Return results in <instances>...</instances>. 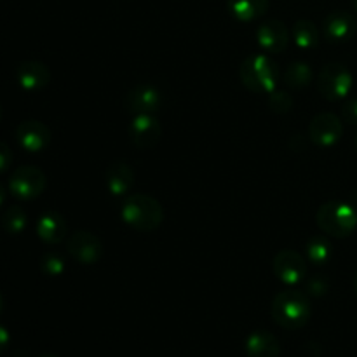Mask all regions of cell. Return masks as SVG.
<instances>
[{
  "label": "cell",
  "instance_id": "6da1fadb",
  "mask_svg": "<svg viewBox=\"0 0 357 357\" xmlns=\"http://www.w3.org/2000/svg\"><path fill=\"white\" fill-rule=\"evenodd\" d=\"M122 220L138 232H152L160 227L164 209L157 199L146 194H131L124 199L121 209Z\"/></svg>",
  "mask_w": 357,
  "mask_h": 357
},
{
  "label": "cell",
  "instance_id": "7a4b0ae2",
  "mask_svg": "<svg viewBox=\"0 0 357 357\" xmlns=\"http://www.w3.org/2000/svg\"><path fill=\"white\" fill-rule=\"evenodd\" d=\"M310 302L298 289H284L272 302V317L284 330H300L310 319Z\"/></svg>",
  "mask_w": 357,
  "mask_h": 357
},
{
  "label": "cell",
  "instance_id": "3957f363",
  "mask_svg": "<svg viewBox=\"0 0 357 357\" xmlns=\"http://www.w3.org/2000/svg\"><path fill=\"white\" fill-rule=\"evenodd\" d=\"M241 80L250 91L257 94H271L278 87L279 68L268 56H250L239 68Z\"/></svg>",
  "mask_w": 357,
  "mask_h": 357
},
{
  "label": "cell",
  "instance_id": "277c9868",
  "mask_svg": "<svg viewBox=\"0 0 357 357\" xmlns=\"http://www.w3.org/2000/svg\"><path fill=\"white\" fill-rule=\"evenodd\" d=\"M317 225L324 234L337 239L349 237L357 227V211L344 202H326L317 211Z\"/></svg>",
  "mask_w": 357,
  "mask_h": 357
},
{
  "label": "cell",
  "instance_id": "5b68a950",
  "mask_svg": "<svg viewBox=\"0 0 357 357\" xmlns=\"http://www.w3.org/2000/svg\"><path fill=\"white\" fill-rule=\"evenodd\" d=\"M317 89L324 100L338 101L352 89V73L342 63H328L323 66L317 80Z\"/></svg>",
  "mask_w": 357,
  "mask_h": 357
},
{
  "label": "cell",
  "instance_id": "8992f818",
  "mask_svg": "<svg viewBox=\"0 0 357 357\" xmlns=\"http://www.w3.org/2000/svg\"><path fill=\"white\" fill-rule=\"evenodd\" d=\"M47 187L44 171L35 166H20L9 178V192L21 201H31Z\"/></svg>",
  "mask_w": 357,
  "mask_h": 357
},
{
  "label": "cell",
  "instance_id": "52a82bcc",
  "mask_svg": "<svg viewBox=\"0 0 357 357\" xmlns=\"http://www.w3.org/2000/svg\"><path fill=\"white\" fill-rule=\"evenodd\" d=\"M344 135V124H342L340 117H337L331 112H323V114L316 115L309 124V136L312 139L314 145L323 146H333L338 139Z\"/></svg>",
  "mask_w": 357,
  "mask_h": 357
},
{
  "label": "cell",
  "instance_id": "ba28073f",
  "mask_svg": "<svg viewBox=\"0 0 357 357\" xmlns=\"http://www.w3.org/2000/svg\"><path fill=\"white\" fill-rule=\"evenodd\" d=\"M160 136H162V126L157 117H153L152 114L135 115L129 126V139L136 149H153L160 142Z\"/></svg>",
  "mask_w": 357,
  "mask_h": 357
},
{
  "label": "cell",
  "instance_id": "9c48e42d",
  "mask_svg": "<svg viewBox=\"0 0 357 357\" xmlns=\"http://www.w3.org/2000/svg\"><path fill=\"white\" fill-rule=\"evenodd\" d=\"M66 248H68L70 257L84 265L96 264V261H100L101 255H103L101 241L94 234L87 232V230H79V232L72 234Z\"/></svg>",
  "mask_w": 357,
  "mask_h": 357
},
{
  "label": "cell",
  "instance_id": "30bf717a",
  "mask_svg": "<svg viewBox=\"0 0 357 357\" xmlns=\"http://www.w3.org/2000/svg\"><path fill=\"white\" fill-rule=\"evenodd\" d=\"M274 274L278 275L284 284L289 286L305 281V258L293 250H282L281 253L274 258Z\"/></svg>",
  "mask_w": 357,
  "mask_h": 357
},
{
  "label": "cell",
  "instance_id": "8fae6325",
  "mask_svg": "<svg viewBox=\"0 0 357 357\" xmlns=\"http://www.w3.org/2000/svg\"><path fill=\"white\" fill-rule=\"evenodd\" d=\"M160 105H162V96H160L159 89L150 84H139V86L132 87L124 100V107L135 115L153 114L159 110Z\"/></svg>",
  "mask_w": 357,
  "mask_h": 357
},
{
  "label": "cell",
  "instance_id": "7c38bea8",
  "mask_svg": "<svg viewBox=\"0 0 357 357\" xmlns=\"http://www.w3.org/2000/svg\"><path fill=\"white\" fill-rule=\"evenodd\" d=\"M16 138L26 152H42L51 143V129L40 121H24L17 126Z\"/></svg>",
  "mask_w": 357,
  "mask_h": 357
},
{
  "label": "cell",
  "instance_id": "4fadbf2b",
  "mask_svg": "<svg viewBox=\"0 0 357 357\" xmlns=\"http://www.w3.org/2000/svg\"><path fill=\"white\" fill-rule=\"evenodd\" d=\"M357 31V21L351 13L345 10H335L328 14L323 21V33L333 44L351 40Z\"/></svg>",
  "mask_w": 357,
  "mask_h": 357
},
{
  "label": "cell",
  "instance_id": "5bb4252c",
  "mask_svg": "<svg viewBox=\"0 0 357 357\" xmlns=\"http://www.w3.org/2000/svg\"><path fill=\"white\" fill-rule=\"evenodd\" d=\"M258 45L264 51L272 52V54H279L284 51L289 44V30L282 21L279 20H268L264 24H260L257 31Z\"/></svg>",
  "mask_w": 357,
  "mask_h": 357
},
{
  "label": "cell",
  "instance_id": "9a60e30c",
  "mask_svg": "<svg viewBox=\"0 0 357 357\" xmlns=\"http://www.w3.org/2000/svg\"><path fill=\"white\" fill-rule=\"evenodd\" d=\"M16 79L24 91L35 93V91H40L47 86L49 80H51V72L40 61H23L17 65Z\"/></svg>",
  "mask_w": 357,
  "mask_h": 357
},
{
  "label": "cell",
  "instance_id": "2e32d148",
  "mask_svg": "<svg viewBox=\"0 0 357 357\" xmlns=\"http://www.w3.org/2000/svg\"><path fill=\"white\" fill-rule=\"evenodd\" d=\"M37 234L45 244H59L68 234V225L59 213L47 211L38 218Z\"/></svg>",
  "mask_w": 357,
  "mask_h": 357
},
{
  "label": "cell",
  "instance_id": "e0dca14e",
  "mask_svg": "<svg viewBox=\"0 0 357 357\" xmlns=\"http://www.w3.org/2000/svg\"><path fill=\"white\" fill-rule=\"evenodd\" d=\"M246 352L250 357H279L281 345L271 331L257 330L248 337Z\"/></svg>",
  "mask_w": 357,
  "mask_h": 357
},
{
  "label": "cell",
  "instance_id": "ac0fdd59",
  "mask_svg": "<svg viewBox=\"0 0 357 357\" xmlns=\"http://www.w3.org/2000/svg\"><path fill=\"white\" fill-rule=\"evenodd\" d=\"M135 185V171L126 162H114L107 169V188L114 195H128Z\"/></svg>",
  "mask_w": 357,
  "mask_h": 357
},
{
  "label": "cell",
  "instance_id": "d6986e66",
  "mask_svg": "<svg viewBox=\"0 0 357 357\" xmlns=\"http://www.w3.org/2000/svg\"><path fill=\"white\" fill-rule=\"evenodd\" d=\"M268 0H227L229 13L241 23L258 20L268 10Z\"/></svg>",
  "mask_w": 357,
  "mask_h": 357
},
{
  "label": "cell",
  "instance_id": "ffe728a7",
  "mask_svg": "<svg viewBox=\"0 0 357 357\" xmlns=\"http://www.w3.org/2000/svg\"><path fill=\"white\" fill-rule=\"evenodd\" d=\"M293 40L300 49H314L319 44V30L310 20H298L293 26Z\"/></svg>",
  "mask_w": 357,
  "mask_h": 357
},
{
  "label": "cell",
  "instance_id": "44dd1931",
  "mask_svg": "<svg viewBox=\"0 0 357 357\" xmlns=\"http://www.w3.org/2000/svg\"><path fill=\"white\" fill-rule=\"evenodd\" d=\"M312 79V68H310L307 63L302 61H296L293 63V65H289L284 73V82L288 84L289 87H293V89H302V87L309 86Z\"/></svg>",
  "mask_w": 357,
  "mask_h": 357
},
{
  "label": "cell",
  "instance_id": "7402d4cb",
  "mask_svg": "<svg viewBox=\"0 0 357 357\" xmlns=\"http://www.w3.org/2000/svg\"><path fill=\"white\" fill-rule=\"evenodd\" d=\"M2 225L10 236H20L28 225V216L21 206H9L2 216Z\"/></svg>",
  "mask_w": 357,
  "mask_h": 357
},
{
  "label": "cell",
  "instance_id": "603a6c76",
  "mask_svg": "<svg viewBox=\"0 0 357 357\" xmlns=\"http://www.w3.org/2000/svg\"><path fill=\"white\" fill-rule=\"evenodd\" d=\"M305 251H307V258H309V261H312V264L316 265L326 264V261L331 258V255H333L330 241L323 236H314L312 239H309Z\"/></svg>",
  "mask_w": 357,
  "mask_h": 357
},
{
  "label": "cell",
  "instance_id": "cb8c5ba5",
  "mask_svg": "<svg viewBox=\"0 0 357 357\" xmlns=\"http://www.w3.org/2000/svg\"><path fill=\"white\" fill-rule=\"evenodd\" d=\"M40 268L49 278H58V275L65 272V260L58 253H54V251H49V253L42 255Z\"/></svg>",
  "mask_w": 357,
  "mask_h": 357
},
{
  "label": "cell",
  "instance_id": "d4e9b609",
  "mask_svg": "<svg viewBox=\"0 0 357 357\" xmlns=\"http://www.w3.org/2000/svg\"><path fill=\"white\" fill-rule=\"evenodd\" d=\"M268 107L275 114H288L293 107V98L286 91H274L268 98Z\"/></svg>",
  "mask_w": 357,
  "mask_h": 357
},
{
  "label": "cell",
  "instance_id": "484cf974",
  "mask_svg": "<svg viewBox=\"0 0 357 357\" xmlns=\"http://www.w3.org/2000/svg\"><path fill=\"white\" fill-rule=\"evenodd\" d=\"M305 291L310 296H323L328 293V281L321 275L310 278L305 281Z\"/></svg>",
  "mask_w": 357,
  "mask_h": 357
},
{
  "label": "cell",
  "instance_id": "4316f807",
  "mask_svg": "<svg viewBox=\"0 0 357 357\" xmlns=\"http://www.w3.org/2000/svg\"><path fill=\"white\" fill-rule=\"evenodd\" d=\"M342 117L347 124L357 126V98H352L342 108Z\"/></svg>",
  "mask_w": 357,
  "mask_h": 357
},
{
  "label": "cell",
  "instance_id": "83f0119b",
  "mask_svg": "<svg viewBox=\"0 0 357 357\" xmlns=\"http://www.w3.org/2000/svg\"><path fill=\"white\" fill-rule=\"evenodd\" d=\"M10 164H13V150L9 149V145L0 142V174L9 169Z\"/></svg>",
  "mask_w": 357,
  "mask_h": 357
},
{
  "label": "cell",
  "instance_id": "f1b7e54d",
  "mask_svg": "<svg viewBox=\"0 0 357 357\" xmlns=\"http://www.w3.org/2000/svg\"><path fill=\"white\" fill-rule=\"evenodd\" d=\"M9 340H10L9 331H7L3 326H0V354L9 347Z\"/></svg>",
  "mask_w": 357,
  "mask_h": 357
},
{
  "label": "cell",
  "instance_id": "f546056e",
  "mask_svg": "<svg viewBox=\"0 0 357 357\" xmlns=\"http://www.w3.org/2000/svg\"><path fill=\"white\" fill-rule=\"evenodd\" d=\"M3 201H6V188H3L2 185H0V206L3 204Z\"/></svg>",
  "mask_w": 357,
  "mask_h": 357
},
{
  "label": "cell",
  "instance_id": "4dcf8cb0",
  "mask_svg": "<svg viewBox=\"0 0 357 357\" xmlns=\"http://www.w3.org/2000/svg\"><path fill=\"white\" fill-rule=\"evenodd\" d=\"M2 309H3V296L2 293H0V312H2Z\"/></svg>",
  "mask_w": 357,
  "mask_h": 357
},
{
  "label": "cell",
  "instance_id": "1f68e13d",
  "mask_svg": "<svg viewBox=\"0 0 357 357\" xmlns=\"http://www.w3.org/2000/svg\"><path fill=\"white\" fill-rule=\"evenodd\" d=\"M354 291H356V295H357V275H356V281H354Z\"/></svg>",
  "mask_w": 357,
  "mask_h": 357
},
{
  "label": "cell",
  "instance_id": "d6a6232c",
  "mask_svg": "<svg viewBox=\"0 0 357 357\" xmlns=\"http://www.w3.org/2000/svg\"><path fill=\"white\" fill-rule=\"evenodd\" d=\"M0 121H2V107H0Z\"/></svg>",
  "mask_w": 357,
  "mask_h": 357
},
{
  "label": "cell",
  "instance_id": "836d02e7",
  "mask_svg": "<svg viewBox=\"0 0 357 357\" xmlns=\"http://www.w3.org/2000/svg\"><path fill=\"white\" fill-rule=\"evenodd\" d=\"M354 9L357 10V0H354Z\"/></svg>",
  "mask_w": 357,
  "mask_h": 357
},
{
  "label": "cell",
  "instance_id": "e575fe53",
  "mask_svg": "<svg viewBox=\"0 0 357 357\" xmlns=\"http://www.w3.org/2000/svg\"><path fill=\"white\" fill-rule=\"evenodd\" d=\"M42 357H58V356H51V354H49V356H42Z\"/></svg>",
  "mask_w": 357,
  "mask_h": 357
},
{
  "label": "cell",
  "instance_id": "d590c367",
  "mask_svg": "<svg viewBox=\"0 0 357 357\" xmlns=\"http://www.w3.org/2000/svg\"><path fill=\"white\" fill-rule=\"evenodd\" d=\"M356 145H357V138H356Z\"/></svg>",
  "mask_w": 357,
  "mask_h": 357
}]
</instances>
